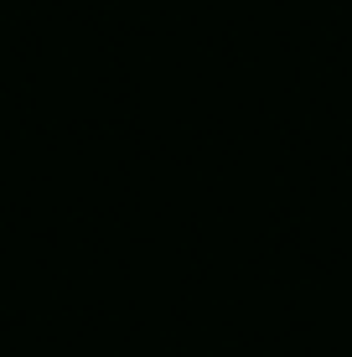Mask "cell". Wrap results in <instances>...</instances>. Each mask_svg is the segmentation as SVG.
I'll return each mask as SVG.
<instances>
[]
</instances>
